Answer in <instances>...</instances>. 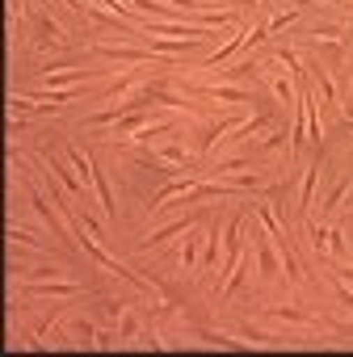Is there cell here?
I'll list each match as a JSON object with an SVG mask.
<instances>
[{
	"label": "cell",
	"mask_w": 353,
	"mask_h": 357,
	"mask_svg": "<svg viewBox=\"0 0 353 357\" xmlns=\"http://www.w3.org/2000/svg\"><path fill=\"white\" fill-rule=\"evenodd\" d=\"M198 219L190 215V219H176V223H168V227H156V231H147L143 240H139V252H147V248H160L164 240H172V236H181V231H190Z\"/></svg>",
	"instance_id": "ba28073f"
},
{
	"label": "cell",
	"mask_w": 353,
	"mask_h": 357,
	"mask_svg": "<svg viewBox=\"0 0 353 357\" xmlns=\"http://www.w3.org/2000/svg\"><path fill=\"white\" fill-rule=\"evenodd\" d=\"M219 231H223V223L211 219L206 223V257H202V269L206 273H219Z\"/></svg>",
	"instance_id": "30bf717a"
},
{
	"label": "cell",
	"mask_w": 353,
	"mask_h": 357,
	"mask_svg": "<svg viewBox=\"0 0 353 357\" xmlns=\"http://www.w3.org/2000/svg\"><path fill=\"white\" fill-rule=\"evenodd\" d=\"M26 294L30 298H76L80 282H72V278H47V282H30Z\"/></svg>",
	"instance_id": "3957f363"
},
{
	"label": "cell",
	"mask_w": 353,
	"mask_h": 357,
	"mask_svg": "<svg viewBox=\"0 0 353 357\" xmlns=\"http://www.w3.org/2000/svg\"><path fill=\"white\" fill-rule=\"evenodd\" d=\"M311 80H315V93L324 97V105H336V89H332V76L324 68H311Z\"/></svg>",
	"instance_id": "9a60e30c"
},
{
	"label": "cell",
	"mask_w": 353,
	"mask_h": 357,
	"mask_svg": "<svg viewBox=\"0 0 353 357\" xmlns=\"http://www.w3.org/2000/svg\"><path fill=\"white\" fill-rule=\"evenodd\" d=\"M190 97H202V101H219V105H248L253 93L240 89V84H211V89H194Z\"/></svg>",
	"instance_id": "5b68a950"
},
{
	"label": "cell",
	"mask_w": 353,
	"mask_h": 357,
	"mask_svg": "<svg viewBox=\"0 0 353 357\" xmlns=\"http://www.w3.org/2000/svg\"><path fill=\"white\" fill-rule=\"evenodd\" d=\"M202 244H206V236H202L198 227H190V231H186V248H181V269H186V273H194V265H198V252H202Z\"/></svg>",
	"instance_id": "7c38bea8"
},
{
	"label": "cell",
	"mask_w": 353,
	"mask_h": 357,
	"mask_svg": "<svg viewBox=\"0 0 353 357\" xmlns=\"http://www.w3.org/2000/svg\"><path fill=\"white\" fill-rule=\"evenodd\" d=\"M34 109H47V105H34V101H30V97H22V93H13V97H9V114H13V118L34 114ZM51 109H55V105H51Z\"/></svg>",
	"instance_id": "e0dca14e"
},
{
	"label": "cell",
	"mask_w": 353,
	"mask_h": 357,
	"mask_svg": "<svg viewBox=\"0 0 353 357\" xmlns=\"http://www.w3.org/2000/svg\"><path fill=\"white\" fill-rule=\"evenodd\" d=\"M349 190H353V176H340V181L324 194V202H320V206H324V219H332V215H336V206L349 198Z\"/></svg>",
	"instance_id": "4fadbf2b"
},
{
	"label": "cell",
	"mask_w": 353,
	"mask_h": 357,
	"mask_svg": "<svg viewBox=\"0 0 353 357\" xmlns=\"http://www.w3.org/2000/svg\"><path fill=\"white\" fill-rule=\"evenodd\" d=\"M63 5H68V9H80V5H76V0H63Z\"/></svg>",
	"instance_id": "d6986e66"
},
{
	"label": "cell",
	"mask_w": 353,
	"mask_h": 357,
	"mask_svg": "<svg viewBox=\"0 0 353 357\" xmlns=\"http://www.w3.org/2000/svg\"><path fill=\"white\" fill-rule=\"evenodd\" d=\"M261 315H265V319H282V324H299V328H311V332L328 328L324 319H315V315L303 311V307H261Z\"/></svg>",
	"instance_id": "8992f818"
},
{
	"label": "cell",
	"mask_w": 353,
	"mask_h": 357,
	"mask_svg": "<svg viewBox=\"0 0 353 357\" xmlns=\"http://www.w3.org/2000/svg\"><path fill=\"white\" fill-rule=\"evenodd\" d=\"M345 5H349V0H345Z\"/></svg>",
	"instance_id": "ffe728a7"
},
{
	"label": "cell",
	"mask_w": 353,
	"mask_h": 357,
	"mask_svg": "<svg viewBox=\"0 0 353 357\" xmlns=\"http://www.w3.org/2000/svg\"><path fill=\"white\" fill-rule=\"evenodd\" d=\"M93 55L114 59V63H151V51H147V47H130V43H122V47H114V43H97Z\"/></svg>",
	"instance_id": "277c9868"
},
{
	"label": "cell",
	"mask_w": 353,
	"mask_h": 357,
	"mask_svg": "<svg viewBox=\"0 0 353 357\" xmlns=\"http://www.w3.org/2000/svg\"><path fill=\"white\" fill-rule=\"evenodd\" d=\"M320 168H324V151L311 160V168L303 172V194H299V219H307L311 215V206H315V185H320Z\"/></svg>",
	"instance_id": "52a82bcc"
},
{
	"label": "cell",
	"mask_w": 353,
	"mask_h": 357,
	"mask_svg": "<svg viewBox=\"0 0 353 357\" xmlns=\"http://www.w3.org/2000/svg\"><path fill=\"white\" fill-rule=\"evenodd\" d=\"M194 336H198L202 344H215V349H244V344H248V340H236L232 332H215V328H198Z\"/></svg>",
	"instance_id": "5bb4252c"
},
{
	"label": "cell",
	"mask_w": 353,
	"mask_h": 357,
	"mask_svg": "<svg viewBox=\"0 0 353 357\" xmlns=\"http://www.w3.org/2000/svg\"><path fill=\"white\" fill-rule=\"evenodd\" d=\"M253 244H257V269H261V278H278V244H273V236L265 231V223L253 231Z\"/></svg>",
	"instance_id": "7a4b0ae2"
},
{
	"label": "cell",
	"mask_w": 353,
	"mask_h": 357,
	"mask_svg": "<svg viewBox=\"0 0 353 357\" xmlns=\"http://www.w3.org/2000/svg\"><path fill=\"white\" fill-rule=\"evenodd\" d=\"M101 76H110V72H84V68H63V72H47V76H38V84H43L47 93H55V89H76V84H89V80H101Z\"/></svg>",
	"instance_id": "6da1fadb"
},
{
	"label": "cell",
	"mask_w": 353,
	"mask_h": 357,
	"mask_svg": "<svg viewBox=\"0 0 353 357\" xmlns=\"http://www.w3.org/2000/svg\"><path fill=\"white\" fill-rule=\"evenodd\" d=\"M240 332H244V336H248V344H273V340H282V336H273V332H261V328H257V324H244V328H240Z\"/></svg>",
	"instance_id": "ac0fdd59"
},
{
	"label": "cell",
	"mask_w": 353,
	"mask_h": 357,
	"mask_svg": "<svg viewBox=\"0 0 353 357\" xmlns=\"http://www.w3.org/2000/svg\"><path fill=\"white\" fill-rule=\"evenodd\" d=\"M26 194H30V206H34V215H38V219H43L51 231H59V240H68V236H63V227H59V219H55V211L47 206V198H43V194H38L30 181H26Z\"/></svg>",
	"instance_id": "9c48e42d"
},
{
	"label": "cell",
	"mask_w": 353,
	"mask_h": 357,
	"mask_svg": "<svg viewBox=\"0 0 353 357\" xmlns=\"http://www.w3.org/2000/svg\"><path fill=\"white\" fill-rule=\"evenodd\" d=\"M130 307H135V303H130ZM130 307L118 315V340H135V336H139V315H135Z\"/></svg>",
	"instance_id": "2e32d148"
},
{
	"label": "cell",
	"mask_w": 353,
	"mask_h": 357,
	"mask_svg": "<svg viewBox=\"0 0 353 357\" xmlns=\"http://www.w3.org/2000/svg\"><path fill=\"white\" fill-rule=\"evenodd\" d=\"M51 172H59V185L72 194V198H84V176H76V168H68V164H59V160H51Z\"/></svg>",
	"instance_id": "8fae6325"
}]
</instances>
